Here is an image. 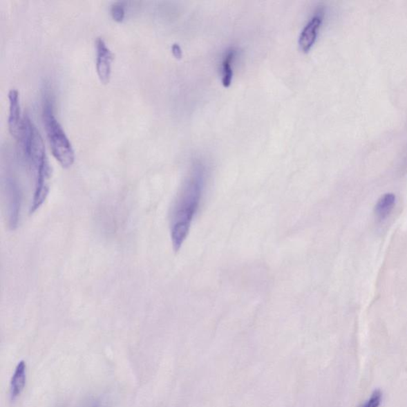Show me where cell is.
Returning <instances> with one entry per match:
<instances>
[{
    "label": "cell",
    "mask_w": 407,
    "mask_h": 407,
    "mask_svg": "<svg viewBox=\"0 0 407 407\" xmlns=\"http://www.w3.org/2000/svg\"><path fill=\"white\" fill-rule=\"evenodd\" d=\"M207 172L202 162H195L180 189L171 213V236L178 252L187 240L203 198Z\"/></svg>",
    "instance_id": "6da1fadb"
},
{
    "label": "cell",
    "mask_w": 407,
    "mask_h": 407,
    "mask_svg": "<svg viewBox=\"0 0 407 407\" xmlns=\"http://www.w3.org/2000/svg\"><path fill=\"white\" fill-rule=\"evenodd\" d=\"M44 118L53 155L63 168L71 167L75 161V154L66 132L55 117L54 107L49 100L44 105Z\"/></svg>",
    "instance_id": "7a4b0ae2"
},
{
    "label": "cell",
    "mask_w": 407,
    "mask_h": 407,
    "mask_svg": "<svg viewBox=\"0 0 407 407\" xmlns=\"http://www.w3.org/2000/svg\"><path fill=\"white\" fill-rule=\"evenodd\" d=\"M51 176L52 167L48 158L46 157L36 170L35 190L30 214L35 213L46 202L50 191Z\"/></svg>",
    "instance_id": "3957f363"
},
{
    "label": "cell",
    "mask_w": 407,
    "mask_h": 407,
    "mask_svg": "<svg viewBox=\"0 0 407 407\" xmlns=\"http://www.w3.org/2000/svg\"><path fill=\"white\" fill-rule=\"evenodd\" d=\"M10 103L8 126L10 133L18 141L22 140L24 130V116L21 113L19 93L18 90H10L8 93Z\"/></svg>",
    "instance_id": "277c9868"
},
{
    "label": "cell",
    "mask_w": 407,
    "mask_h": 407,
    "mask_svg": "<svg viewBox=\"0 0 407 407\" xmlns=\"http://www.w3.org/2000/svg\"><path fill=\"white\" fill-rule=\"evenodd\" d=\"M97 47V72L100 82L107 84L112 74V61L113 55L105 41L102 38L96 41Z\"/></svg>",
    "instance_id": "5b68a950"
},
{
    "label": "cell",
    "mask_w": 407,
    "mask_h": 407,
    "mask_svg": "<svg viewBox=\"0 0 407 407\" xmlns=\"http://www.w3.org/2000/svg\"><path fill=\"white\" fill-rule=\"evenodd\" d=\"M322 21H323V14L316 13L301 31L299 44L301 50L304 53H308L314 46L319 34Z\"/></svg>",
    "instance_id": "8992f818"
},
{
    "label": "cell",
    "mask_w": 407,
    "mask_h": 407,
    "mask_svg": "<svg viewBox=\"0 0 407 407\" xmlns=\"http://www.w3.org/2000/svg\"><path fill=\"white\" fill-rule=\"evenodd\" d=\"M26 379V366L23 361H21L15 368V373L10 381V399L15 401L22 394Z\"/></svg>",
    "instance_id": "52a82bcc"
},
{
    "label": "cell",
    "mask_w": 407,
    "mask_h": 407,
    "mask_svg": "<svg viewBox=\"0 0 407 407\" xmlns=\"http://www.w3.org/2000/svg\"><path fill=\"white\" fill-rule=\"evenodd\" d=\"M396 203V196L394 193H385L378 200L375 206V215L379 221L387 219L392 212Z\"/></svg>",
    "instance_id": "ba28073f"
},
{
    "label": "cell",
    "mask_w": 407,
    "mask_h": 407,
    "mask_svg": "<svg viewBox=\"0 0 407 407\" xmlns=\"http://www.w3.org/2000/svg\"><path fill=\"white\" fill-rule=\"evenodd\" d=\"M236 51L230 50L227 52L223 62H222V83L225 87H229L231 83L234 70H232V63L235 59Z\"/></svg>",
    "instance_id": "9c48e42d"
},
{
    "label": "cell",
    "mask_w": 407,
    "mask_h": 407,
    "mask_svg": "<svg viewBox=\"0 0 407 407\" xmlns=\"http://www.w3.org/2000/svg\"><path fill=\"white\" fill-rule=\"evenodd\" d=\"M111 14H112L113 19L116 22H122L125 17V10L123 4L121 3H116L111 9Z\"/></svg>",
    "instance_id": "30bf717a"
},
{
    "label": "cell",
    "mask_w": 407,
    "mask_h": 407,
    "mask_svg": "<svg viewBox=\"0 0 407 407\" xmlns=\"http://www.w3.org/2000/svg\"><path fill=\"white\" fill-rule=\"evenodd\" d=\"M382 400V393L379 390L375 391L372 397L361 407H379Z\"/></svg>",
    "instance_id": "8fae6325"
},
{
    "label": "cell",
    "mask_w": 407,
    "mask_h": 407,
    "mask_svg": "<svg viewBox=\"0 0 407 407\" xmlns=\"http://www.w3.org/2000/svg\"><path fill=\"white\" fill-rule=\"evenodd\" d=\"M172 52L174 56L176 57H182V50L178 44H173L172 46Z\"/></svg>",
    "instance_id": "7c38bea8"
},
{
    "label": "cell",
    "mask_w": 407,
    "mask_h": 407,
    "mask_svg": "<svg viewBox=\"0 0 407 407\" xmlns=\"http://www.w3.org/2000/svg\"><path fill=\"white\" fill-rule=\"evenodd\" d=\"M91 407H104V406L102 404L99 403V401H97V403H94L91 406Z\"/></svg>",
    "instance_id": "4fadbf2b"
}]
</instances>
